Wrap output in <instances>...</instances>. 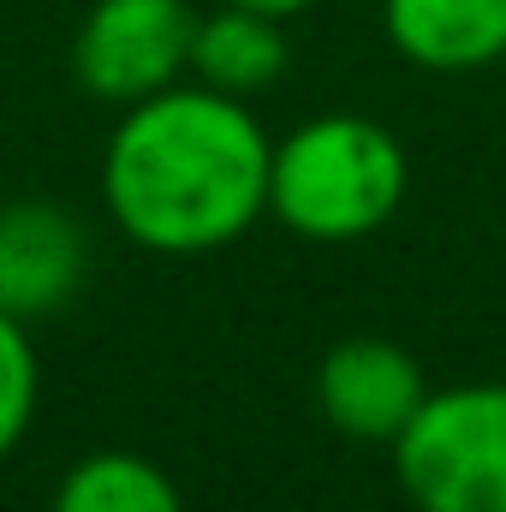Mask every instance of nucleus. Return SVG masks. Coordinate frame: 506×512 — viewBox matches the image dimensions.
<instances>
[{"label": "nucleus", "instance_id": "obj_1", "mask_svg": "<svg viewBox=\"0 0 506 512\" xmlns=\"http://www.w3.org/2000/svg\"><path fill=\"white\" fill-rule=\"evenodd\" d=\"M268 131L239 96L167 84L131 102L102 155V203L131 245L209 256L268 215Z\"/></svg>", "mask_w": 506, "mask_h": 512}, {"label": "nucleus", "instance_id": "obj_2", "mask_svg": "<svg viewBox=\"0 0 506 512\" xmlns=\"http://www.w3.org/2000/svg\"><path fill=\"white\" fill-rule=\"evenodd\" d=\"M405 203V149L370 114H316L268 155V215L316 245L381 233Z\"/></svg>", "mask_w": 506, "mask_h": 512}, {"label": "nucleus", "instance_id": "obj_3", "mask_svg": "<svg viewBox=\"0 0 506 512\" xmlns=\"http://www.w3.org/2000/svg\"><path fill=\"white\" fill-rule=\"evenodd\" d=\"M387 453L417 512H506V382L429 387Z\"/></svg>", "mask_w": 506, "mask_h": 512}, {"label": "nucleus", "instance_id": "obj_4", "mask_svg": "<svg viewBox=\"0 0 506 512\" xmlns=\"http://www.w3.org/2000/svg\"><path fill=\"white\" fill-rule=\"evenodd\" d=\"M197 12L185 0H96L72 36V72L96 102L131 108L191 66Z\"/></svg>", "mask_w": 506, "mask_h": 512}, {"label": "nucleus", "instance_id": "obj_5", "mask_svg": "<svg viewBox=\"0 0 506 512\" xmlns=\"http://www.w3.org/2000/svg\"><path fill=\"white\" fill-rule=\"evenodd\" d=\"M423 399V364L381 334H352L316 364V411L358 447H393Z\"/></svg>", "mask_w": 506, "mask_h": 512}, {"label": "nucleus", "instance_id": "obj_6", "mask_svg": "<svg viewBox=\"0 0 506 512\" xmlns=\"http://www.w3.org/2000/svg\"><path fill=\"white\" fill-rule=\"evenodd\" d=\"M84 280V239L54 203L0 209V310L18 322L54 316Z\"/></svg>", "mask_w": 506, "mask_h": 512}, {"label": "nucleus", "instance_id": "obj_7", "mask_svg": "<svg viewBox=\"0 0 506 512\" xmlns=\"http://www.w3.org/2000/svg\"><path fill=\"white\" fill-rule=\"evenodd\" d=\"M381 30L405 66L441 78L506 60V0H381Z\"/></svg>", "mask_w": 506, "mask_h": 512}, {"label": "nucleus", "instance_id": "obj_8", "mask_svg": "<svg viewBox=\"0 0 506 512\" xmlns=\"http://www.w3.org/2000/svg\"><path fill=\"white\" fill-rule=\"evenodd\" d=\"M286 24L251 12V6H215V12H197V30H191V84H209L221 96H256L268 90L280 72H286Z\"/></svg>", "mask_w": 506, "mask_h": 512}, {"label": "nucleus", "instance_id": "obj_9", "mask_svg": "<svg viewBox=\"0 0 506 512\" xmlns=\"http://www.w3.org/2000/svg\"><path fill=\"white\" fill-rule=\"evenodd\" d=\"M48 512H185V501L155 459L126 447H96L60 477Z\"/></svg>", "mask_w": 506, "mask_h": 512}, {"label": "nucleus", "instance_id": "obj_10", "mask_svg": "<svg viewBox=\"0 0 506 512\" xmlns=\"http://www.w3.org/2000/svg\"><path fill=\"white\" fill-rule=\"evenodd\" d=\"M36 393H42V370H36L30 322H18L12 310H0V459H12L18 441L30 435Z\"/></svg>", "mask_w": 506, "mask_h": 512}, {"label": "nucleus", "instance_id": "obj_11", "mask_svg": "<svg viewBox=\"0 0 506 512\" xmlns=\"http://www.w3.org/2000/svg\"><path fill=\"white\" fill-rule=\"evenodd\" d=\"M227 6H251V12H268V18L286 24V18H298L304 6H316V0H227Z\"/></svg>", "mask_w": 506, "mask_h": 512}]
</instances>
